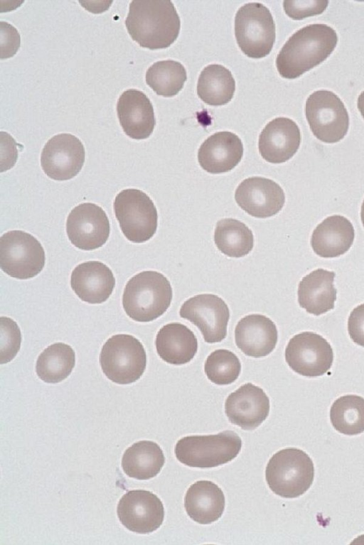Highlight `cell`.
<instances>
[{
  "label": "cell",
  "instance_id": "obj_1",
  "mask_svg": "<svg viewBox=\"0 0 364 545\" xmlns=\"http://www.w3.org/2000/svg\"><path fill=\"white\" fill-rule=\"evenodd\" d=\"M125 25L141 47L156 50L169 47L177 39L181 21L169 0H134L129 4Z\"/></svg>",
  "mask_w": 364,
  "mask_h": 545
},
{
  "label": "cell",
  "instance_id": "obj_2",
  "mask_svg": "<svg viewBox=\"0 0 364 545\" xmlns=\"http://www.w3.org/2000/svg\"><path fill=\"white\" fill-rule=\"evenodd\" d=\"M338 42L336 31L323 23L306 26L285 43L276 58L279 75L295 79L324 61Z\"/></svg>",
  "mask_w": 364,
  "mask_h": 545
},
{
  "label": "cell",
  "instance_id": "obj_3",
  "mask_svg": "<svg viewBox=\"0 0 364 545\" xmlns=\"http://www.w3.org/2000/svg\"><path fill=\"white\" fill-rule=\"evenodd\" d=\"M173 296L168 279L155 271H144L131 278L122 296L127 315L137 322H150L163 315Z\"/></svg>",
  "mask_w": 364,
  "mask_h": 545
},
{
  "label": "cell",
  "instance_id": "obj_4",
  "mask_svg": "<svg viewBox=\"0 0 364 545\" xmlns=\"http://www.w3.org/2000/svg\"><path fill=\"white\" fill-rule=\"evenodd\" d=\"M314 467L311 458L296 448L282 449L269 460L265 478L276 495L295 498L305 493L313 483Z\"/></svg>",
  "mask_w": 364,
  "mask_h": 545
},
{
  "label": "cell",
  "instance_id": "obj_5",
  "mask_svg": "<svg viewBox=\"0 0 364 545\" xmlns=\"http://www.w3.org/2000/svg\"><path fill=\"white\" fill-rule=\"evenodd\" d=\"M242 441L232 431L215 435L188 436L178 440L175 455L181 463L193 468H213L233 460L240 453Z\"/></svg>",
  "mask_w": 364,
  "mask_h": 545
},
{
  "label": "cell",
  "instance_id": "obj_6",
  "mask_svg": "<svg viewBox=\"0 0 364 545\" xmlns=\"http://www.w3.org/2000/svg\"><path fill=\"white\" fill-rule=\"evenodd\" d=\"M100 363L105 376L114 383L128 384L138 380L146 366L143 345L135 337L118 334L102 346Z\"/></svg>",
  "mask_w": 364,
  "mask_h": 545
},
{
  "label": "cell",
  "instance_id": "obj_7",
  "mask_svg": "<svg viewBox=\"0 0 364 545\" xmlns=\"http://www.w3.org/2000/svg\"><path fill=\"white\" fill-rule=\"evenodd\" d=\"M235 35L240 50L249 58L269 55L275 41V23L264 5L258 2L242 6L235 17Z\"/></svg>",
  "mask_w": 364,
  "mask_h": 545
},
{
  "label": "cell",
  "instance_id": "obj_8",
  "mask_svg": "<svg viewBox=\"0 0 364 545\" xmlns=\"http://www.w3.org/2000/svg\"><path fill=\"white\" fill-rule=\"evenodd\" d=\"M114 210L121 230L129 241L145 242L156 233L157 210L142 190L129 188L119 192L114 201Z\"/></svg>",
  "mask_w": 364,
  "mask_h": 545
},
{
  "label": "cell",
  "instance_id": "obj_9",
  "mask_svg": "<svg viewBox=\"0 0 364 545\" xmlns=\"http://www.w3.org/2000/svg\"><path fill=\"white\" fill-rule=\"evenodd\" d=\"M46 262L44 249L29 233L11 230L0 238V267L11 277L28 279L38 275Z\"/></svg>",
  "mask_w": 364,
  "mask_h": 545
},
{
  "label": "cell",
  "instance_id": "obj_10",
  "mask_svg": "<svg viewBox=\"0 0 364 545\" xmlns=\"http://www.w3.org/2000/svg\"><path fill=\"white\" fill-rule=\"evenodd\" d=\"M305 113L312 133L323 142H338L347 134L348 112L331 91L321 90L311 94L306 102Z\"/></svg>",
  "mask_w": 364,
  "mask_h": 545
},
{
  "label": "cell",
  "instance_id": "obj_11",
  "mask_svg": "<svg viewBox=\"0 0 364 545\" xmlns=\"http://www.w3.org/2000/svg\"><path fill=\"white\" fill-rule=\"evenodd\" d=\"M285 360L300 375L314 377L326 374L333 361L330 343L313 332H302L291 338L285 349Z\"/></svg>",
  "mask_w": 364,
  "mask_h": 545
},
{
  "label": "cell",
  "instance_id": "obj_12",
  "mask_svg": "<svg viewBox=\"0 0 364 545\" xmlns=\"http://www.w3.org/2000/svg\"><path fill=\"white\" fill-rule=\"evenodd\" d=\"M179 314L199 328L206 342H220L227 335L230 311L216 295L205 293L190 298L181 306Z\"/></svg>",
  "mask_w": 364,
  "mask_h": 545
},
{
  "label": "cell",
  "instance_id": "obj_13",
  "mask_svg": "<svg viewBox=\"0 0 364 545\" xmlns=\"http://www.w3.org/2000/svg\"><path fill=\"white\" fill-rule=\"evenodd\" d=\"M85 149L81 141L73 134H59L45 144L41 164L44 173L55 180L73 178L82 169Z\"/></svg>",
  "mask_w": 364,
  "mask_h": 545
},
{
  "label": "cell",
  "instance_id": "obj_14",
  "mask_svg": "<svg viewBox=\"0 0 364 545\" xmlns=\"http://www.w3.org/2000/svg\"><path fill=\"white\" fill-rule=\"evenodd\" d=\"M117 513L129 531L149 534L160 527L164 518L161 500L153 492L136 490L125 493L118 502Z\"/></svg>",
  "mask_w": 364,
  "mask_h": 545
},
{
  "label": "cell",
  "instance_id": "obj_15",
  "mask_svg": "<svg viewBox=\"0 0 364 545\" xmlns=\"http://www.w3.org/2000/svg\"><path fill=\"white\" fill-rule=\"evenodd\" d=\"M66 232L74 246L82 250H93L108 239L109 222L101 207L91 203H82L68 216Z\"/></svg>",
  "mask_w": 364,
  "mask_h": 545
},
{
  "label": "cell",
  "instance_id": "obj_16",
  "mask_svg": "<svg viewBox=\"0 0 364 545\" xmlns=\"http://www.w3.org/2000/svg\"><path fill=\"white\" fill-rule=\"evenodd\" d=\"M235 198L243 210L258 218L275 215L285 203V195L280 185L262 177L242 180L235 190Z\"/></svg>",
  "mask_w": 364,
  "mask_h": 545
},
{
  "label": "cell",
  "instance_id": "obj_17",
  "mask_svg": "<svg viewBox=\"0 0 364 545\" xmlns=\"http://www.w3.org/2000/svg\"><path fill=\"white\" fill-rule=\"evenodd\" d=\"M269 399L264 390L247 383L226 399L225 411L229 421L244 430H253L268 416Z\"/></svg>",
  "mask_w": 364,
  "mask_h": 545
},
{
  "label": "cell",
  "instance_id": "obj_18",
  "mask_svg": "<svg viewBox=\"0 0 364 545\" xmlns=\"http://www.w3.org/2000/svg\"><path fill=\"white\" fill-rule=\"evenodd\" d=\"M301 133L297 124L287 117H277L262 129L258 142L262 157L272 163H282L298 151Z\"/></svg>",
  "mask_w": 364,
  "mask_h": 545
},
{
  "label": "cell",
  "instance_id": "obj_19",
  "mask_svg": "<svg viewBox=\"0 0 364 545\" xmlns=\"http://www.w3.org/2000/svg\"><path fill=\"white\" fill-rule=\"evenodd\" d=\"M117 113L124 133L134 139H145L156 125L154 108L150 99L141 91L128 89L119 96Z\"/></svg>",
  "mask_w": 364,
  "mask_h": 545
},
{
  "label": "cell",
  "instance_id": "obj_20",
  "mask_svg": "<svg viewBox=\"0 0 364 545\" xmlns=\"http://www.w3.org/2000/svg\"><path fill=\"white\" fill-rule=\"evenodd\" d=\"M278 332L274 323L261 314H250L239 320L235 330L238 348L255 358L268 355L276 347Z\"/></svg>",
  "mask_w": 364,
  "mask_h": 545
},
{
  "label": "cell",
  "instance_id": "obj_21",
  "mask_svg": "<svg viewBox=\"0 0 364 545\" xmlns=\"http://www.w3.org/2000/svg\"><path fill=\"white\" fill-rule=\"evenodd\" d=\"M243 145L241 139L230 131H220L206 139L198 152L202 168L218 174L233 169L241 161Z\"/></svg>",
  "mask_w": 364,
  "mask_h": 545
},
{
  "label": "cell",
  "instance_id": "obj_22",
  "mask_svg": "<svg viewBox=\"0 0 364 545\" xmlns=\"http://www.w3.org/2000/svg\"><path fill=\"white\" fill-rule=\"evenodd\" d=\"M70 285L82 301L97 304L108 299L114 290L115 279L107 265L98 261H90L82 263L73 269Z\"/></svg>",
  "mask_w": 364,
  "mask_h": 545
},
{
  "label": "cell",
  "instance_id": "obj_23",
  "mask_svg": "<svg viewBox=\"0 0 364 545\" xmlns=\"http://www.w3.org/2000/svg\"><path fill=\"white\" fill-rule=\"evenodd\" d=\"M354 237L355 231L350 220L336 215L328 217L315 228L311 245L321 257H337L350 249Z\"/></svg>",
  "mask_w": 364,
  "mask_h": 545
},
{
  "label": "cell",
  "instance_id": "obj_24",
  "mask_svg": "<svg viewBox=\"0 0 364 545\" xmlns=\"http://www.w3.org/2000/svg\"><path fill=\"white\" fill-rule=\"evenodd\" d=\"M333 271L316 269L299 284L298 302L307 313L319 315L332 310L336 300Z\"/></svg>",
  "mask_w": 364,
  "mask_h": 545
},
{
  "label": "cell",
  "instance_id": "obj_25",
  "mask_svg": "<svg viewBox=\"0 0 364 545\" xmlns=\"http://www.w3.org/2000/svg\"><path fill=\"white\" fill-rule=\"evenodd\" d=\"M225 503L223 490L209 480H199L191 485L184 498L187 514L201 524L217 521L223 513Z\"/></svg>",
  "mask_w": 364,
  "mask_h": 545
},
{
  "label": "cell",
  "instance_id": "obj_26",
  "mask_svg": "<svg viewBox=\"0 0 364 545\" xmlns=\"http://www.w3.org/2000/svg\"><path fill=\"white\" fill-rule=\"evenodd\" d=\"M155 345L166 362L181 365L189 362L198 350V341L188 327L179 323L164 325L158 332Z\"/></svg>",
  "mask_w": 364,
  "mask_h": 545
},
{
  "label": "cell",
  "instance_id": "obj_27",
  "mask_svg": "<svg viewBox=\"0 0 364 545\" xmlns=\"http://www.w3.org/2000/svg\"><path fill=\"white\" fill-rule=\"evenodd\" d=\"M164 463L163 450L156 443L140 441L125 450L122 459V467L130 477L148 480L161 471Z\"/></svg>",
  "mask_w": 364,
  "mask_h": 545
},
{
  "label": "cell",
  "instance_id": "obj_28",
  "mask_svg": "<svg viewBox=\"0 0 364 545\" xmlns=\"http://www.w3.org/2000/svg\"><path fill=\"white\" fill-rule=\"evenodd\" d=\"M235 91V81L231 72L218 64L206 66L200 72L197 94L205 103L220 106L228 103Z\"/></svg>",
  "mask_w": 364,
  "mask_h": 545
},
{
  "label": "cell",
  "instance_id": "obj_29",
  "mask_svg": "<svg viewBox=\"0 0 364 545\" xmlns=\"http://www.w3.org/2000/svg\"><path fill=\"white\" fill-rule=\"evenodd\" d=\"M214 242L222 253L238 258L251 252L254 237L252 230L243 222L233 218H225L216 224Z\"/></svg>",
  "mask_w": 364,
  "mask_h": 545
},
{
  "label": "cell",
  "instance_id": "obj_30",
  "mask_svg": "<svg viewBox=\"0 0 364 545\" xmlns=\"http://www.w3.org/2000/svg\"><path fill=\"white\" fill-rule=\"evenodd\" d=\"M75 363L73 349L63 342L46 348L38 357L36 371L38 377L47 383H58L66 379Z\"/></svg>",
  "mask_w": 364,
  "mask_h": 545
},
{
  "label": "cell",
  "instance_id": "obj_31",
  "mask_svg": "<svg viewBox=\"0 0 364 545\" xmlns=\"http://www.w3.org/2000/svg\"><path fill=\"white\" fill-rule=\"evenodd\" d=\"M330 419L333 428L345 435L364 432V398L355 394L339 397L331 407Z\"/></svg>",
  "mask_w": 364,
  "mask_h": 545
},
{
  "label": "cell",
  "instance_id": "obj_32",
  "mask_svg": "<svg viewBox=\"0 0 364 545\" xmlns=\"http://www.w3.org/2000/svg\"><path fill=\"white\" fill-rule=\"evenodd\" d=\"M187 80L186 70L179 62L166 60L154 63L146 72V84L158 95H176Z\"/></svg>",
  "mask_w": 364,
  "mask_h": 545
},
{
  "label": "cell",
  "instance_id": "obj_33",
  "mask_svg": "<svg viewBox=\"0 0 364 545\" xmlns=\"http://www.w3.org/2000/svg\"><path fill=\"white\" fill-rule=\"evenodd\" d=\"M204 371L212 382L218 385H227L237 379L241 371V364L233 352L228 350L219 349L208 356L204 365Z\"/></svg>",
  "mask_w": 364,
  "mask_h": 545
},
{
  "label": "cell",
  "instance_id": "obj_34",
  "mask_svg": "<svg viewBox=\"0 0 364 545\" xmlns=\"http://www.w3.org/2000/svg\"><path fill=\"white\" fill-rule=\"evenodd\" d=\"M1 363L11 361L20 349L21 336L16 323L7 317L1 318Z\"/></svg>",
  "mask_w": 364,
  "mask_h": 545
},
{
  "label": "cell",
  "instance_id": "obj_35",
  "mask_svg": "<svg viewBox=\"0 0 364 545\" xmlns=\"http://www.w3.org/2000/svg\"><path fill=\"white\" fill-rule=\"evenodd\" d=\"M328 1L294 0L284 1L283 7L286 14L294 20L322 14L327 8Z\"/></svg>",
  "mask_w": 364,
  "mask_h": 545
},
{
  "label": "cell",
  "instance_id": "obj_36",
  "mask_svg": "<svg viewBox=\"0 0 364 545\" xmlns=\"http://www.w3.org/2000/svg\"><path fill=\"white\" fill-rule=\"evenodd\" d=\"M1 58H9L16 54L20 47L21 38L18 31L7 22H0Z\"/></svg>",
  "mask_w": 364,
  "mask_h": 545
},
{
  "label": "cell",
  "instance_id": "obj_37",
  "mask_svg": "<svg viewBox=\"0 0 364 545\" xmlns=\"http://www.w3.org/2000/svg\"><path fill=\"white\" fill-rule=\"evenodd\" d=\"M348 331L355 343L364 347V303L351 311L348 320Z\"/></svg>",
  "mask_w": 364,
  "mask_h": 545
},
{
  "label": "cell",
  "instance_id": "obj_38",
  "mask_svg": "<svg viewBox=\"0 0 364 545\" xmlns=\"http://www.w3.org/2000/svg\"><path fill=\"white\" fill-rule=\"evenodd\" d=\"M357 105L358 110L364 119V91H363L358 96Z\"/></svg>",
  "mask_w": 364,
  "mask_h": 545
},
{
  "label": "cell",
  "instance_id": "obj_39",
  "mask_svg": "<svg viewBox=\"0 0 364 545\" xmlns=\"http://www.w3.org/2000/svg\"><path fill=\"white\" fill-rule=\"evenodd\" d=\"M360 218L361 221L364 227V200L363 201L362 205H361V210H360Z\"/></svg>",
  "mask_w": 364,
  "mask_h": 545
}]
</instances>
